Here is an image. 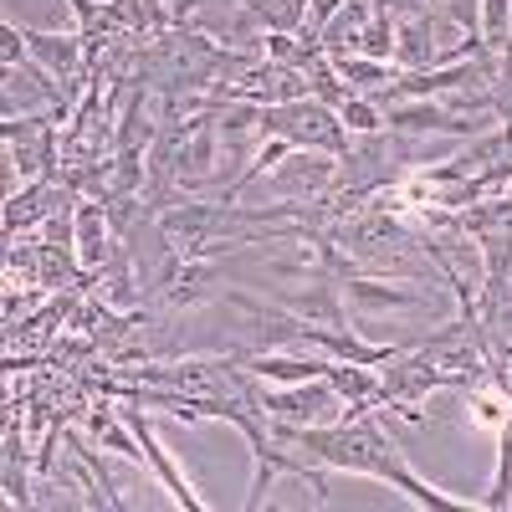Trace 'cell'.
<instances>
[{"mask_svg": "<svg viewBox=\"0 0 512 512\" xmlns=\"http://www.w3.org/2000/svg\"><path fill=\"white\" fill-rule=\"evenodd\" d=\"M303 77H308V98H318V103H328L333 113H338V108H344V103L354 98V88H349V82H344V77H338V67L328 62V52H323V57H318V62H313V67H308Z\"/></svg>", "mask_w": 512, "mask_h": 512, "instance_id": "obj_13", "label": "cell"}, {"mask_svg": "<svg viewBox=\"0 0 512 512\" xmlns=\"http://www.w3.org/2000/svg\"><path fill=\"white\" fill-rule=\"evenodd\" d=\"M344 303H349V323H359L369 313H390V308H431V292H420V287H390V277L354 272L344 282Z\"/></svg>", "mask_w": 512, "mask_h": 512, "instance_id": "obj_6", "label": "cell"}, {"mask_svg": "<svg viewBox=\"0 0 512 512\" xmlns=\"http://www.w3.org/2000/svg\"><path fill=\"white\" fill-rule=\"evenodd\" d=\"M308 6L313 0H246V11L267 36H297L308 26Z\"/></svg>", "mask_w": 512, "mask_h": 512, "instance_id": "obj_9", "label": "cell"}, {"mask_svg": "<svg viewBox=\"0 0 512 512\" xmlns=\"http://www.w3.org/2000/svg\"><path fill=\"white\" fill-rule=\"evenodd\" d=\"M328 62L338 67V77H344L354 93H379L384 82H395V77H400V67H395V62H379V57H359V52L328 57Z\"/></svg>", "mask_w": 512, "mask_h": 512, "instance_id": "obj_10", "label": "cell"}, {"mask_svg": "<svg viewBox=\"0 0 512 512\" xmlns=\"http://www.w3.org/2000/svg\"><path fill=\"white\" fill-rule=\"evenodd\" d=\"M482 41L492 52L512 41V0H482Z\"/></svg>", "mask_w": 512, "mask_h": 512, "instance_id": "obj_15", "label": "cell"}, {"mask_svg": "<svg viewBox=\"0 0 512 512\" xmlns=\"http://www.w3.org/2000/svg\"><path fill=\"white\" fill-rule=\"evenodd\" d=\"M487 369H492V384L502 390V400L512 405V344H497V349L487 354Z\"/></svg>", "mask_w": 512, "mask_h": 512, "instance_id": "obj_17", "label": "cell"}, {"mask_svg": "<svg viewBox=\"0 0 512 512\" xmlns=\"http://www.w3.org/2000/svg\"><path fill=\"white\" fill-rule=\"evenodd\" d=\"M251 405L282 425H328L344 415V395L328 379H297V384H267L251 374Z\"/></svg>", "mask_w": 512, "mask_h": 512, "instance_id": "obj_3", "label": "cell"}, {"mask_svg": "<svg viewBox=\"0 0 512 512\" xmlns=\"http://www.w3.org/2000/svg\"><path fill=\"white\" fill-rule=\"evenodd\" d=\"M282 200H318L333 190L338 180V159L333 154H318V149H292L272 175H262Z\"/></svg>", "mask_w": 512, "mask_h": 512, "instance_id": "obj_4", "label": "cell"}, {"mask_svg": "<svg viewBox=\"0 0 512 512\" xmlns=\"http://www.w3.org/2000/svg\"><path fill=\"white\" fill-rule=\"evenodd\" d=\"M72 246H77V262L82 272H103L108 256H113V226H108V205L93 200V195H77V210H72Z\"/></svg>", "mask_w": 512, "mask_h": 512, "instance_id": "obj_7", "label": "cell"}, {"mask_svg": "<svg viewBox=\"0 0 512 512\" xmlns=\"http://www.w3.org/2000/svg\"><path fill=\"white\" fill-rule=\"evenodd\" d=\"M262 57L277 62V67H292V72H308L323 57V41H308V36H262Z\"/></svg>", "mask_w": 512, "mask_h": 512, "instance_id": "obj_12", "label": "cell"}, {"mask_svg": "<svg viewBox=\"0 0 512 512\" xmlns=\"http://www.w3.org/2000/svg\"><path fill=\"white\" fill-rule=\"evenodd\" d=\"M256 134L262 139H287L292 149H318V154H333V159H344L354 149V134L344 128V118H338L328 103H318V98H292V103L262 108Z\"/></svg>", "mask_w": 512, "mask_h": 512, "instance_id": "obj_2", "label": "cell"}, {"mask_svg": "<svg viewBox=\"0 0 512 512\" xmlns=\"http://www.w3.org/2000/svg\"><path fill=\"white\" fill-rule=\"evenodd\" d=\"M338 118H344V128L359 139V134H384V113H379V103L369 98V93H354L344 108H338Z\"/></svg>", "mask_w": 512, "mask_h": 512, "instance_id": "obj_14", "label": "cell"}, {"mask_svg": "<svg viewBox=\"0 0 512 512\" xmlns=\"http://www.w3.org/2000/svg\"><path fill=\"white\" fill-rule=\"evenodd\" d=\"M118 415L128 420V431H134L139 436V446H144V466H149V472L169 487V497H175V507H185V512H200L205 502H200V492L180 477V466H175V456H169L164 446H159V436H154V425L144 420V405L139 400H118Z\"/></svg>", "mask_w": 512, "mask_h": 512, "instance_id": "obj_5", "label": "cell"}, {"mask_svg": "<svg viewBox=\"0 0 512 512\" xmlns=\"http://www.w3.org/2000/svg\"><path fill=\"white\" fill-rule=\"evenodd\" d=\"M379 410H344L328 425H282L272 420V436L282 446H297L308 461L333 466V472H354V477H374L390 482L395 492H405L415 507H436V512H456V507H482L477 497H451L441 487H431L425 477H415V466L400 456V446L384 436V425L374 420Z\"/></svg>", "mask_w": 512, "mask_h": 512, "instance_id": "obj_1", "label": "cell"}, {"mask_svg": "<svg viewBox=\"0 0 512 512\" xmlns=\"http://www.w3.org/2000/svg\"><path fill=\"white\" fill-rule=\"evenodd\" d=\"M492 108H497V123L512 128V41L497 52V82H492Z\"/></svg>", "mask_w": 512, "mask_h": 512, "instance_id": "obj_16", "label": "cell"}, {"mask_svg": "<svg viewBox=\"0 0 512 512\" xmlns=\"http://www.w3.org/2000/svg\"><path fill=\"white\" fill-rule=\"evenodd\" d=\"M369 11H374V0H344L338 6V16L323 26V52L328 57H344V52H359L364 47V26H369Z\"/></svg>", "mask_w": 512, "mask_h": 512, "instance_id": "obj_8", "label": "cell"}, {"mask_svg": "<svg viewBox=\"0 0 512 512\" xmlns=\"http://www.w3.org/2000/svg\"><path fill=\"white\" fill-rule=\"evenodd\" d=\"M477 502L492 507V512H507L512 507V415L502 420V431H497V472H492V487Z\"/></svg>", "mask_w": 512, "mask_h": 512, "instance_id": "obj_11", "label": "cell"}]
</instances>
